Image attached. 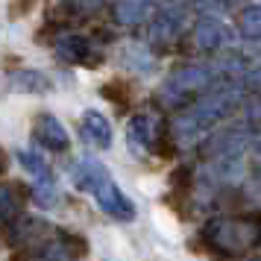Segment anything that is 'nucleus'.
Returning <instances> with one entry per match:
<instances>
[{
    "mask_svg": "<svg viewBox=\"0 0 261 261\" xmlns=\"http://www.w3.org/2000/svg\"><path fill=\"white\" fill-rule=\"evenodd\" d=\"M208 80H212V73H205L202 68H188V71H179V73H173V76L167 80L165 94L170 97V100H179V97L197 94V91H202V88L208 85ZM167 97H165V100H167Z\"/></svg>",
    "mask_w": 261,
    "mask_h": 261,
    "instance_id": "7ed1b4c3",
    "label": "nucleus"
},
{
    "mask_svg": "<svg viewBox=\"0 0 261 261\" xmlns=\"http://www.w3.org/2000/svg\"><path fill=\"white\" fill-rule=\"evenodd\" d=\"M147 12V0H120L115 15H118L120 24H138Z\"/></svg>",
    "mask_w": 261,
    "mask_h": 261,
    "instance_id": "9b49d317",
    "label": "nucleus"
},
{
    "mask_svg": "<svg viewBox=\"0 0 261 261\" xmlns=\"http://www.w3.org/2000/svg\"><path fill=\"white\" fill-rule=\"evenodd\" d=\"M241 33L247 38H261V6H249L241 12Z\"/></svg>",
    "mask_w": 261,
    "mask_h": 261,
    "instance_id": "f8f14e48",
    "label": "nucleus"
},
{
    "mask_svg": "<svg viewBox=\"0 0 261 261\" xmlns=\"http://www.w3.org/2000/svg\"><path fill=\"white\" fill-rule=\"evenodd\" d=\"M18 162L30 170V176L36 179V185H53V170L47 167V162L33 150H18Z\"/></svg>",
    "mask_w": 261,
    "mask_h": 261,
    "instance_id": "0eeeda50",
    "label": "nucleus"
},
{
    "mask_svg": "<svg viewBox=\"0 0 261 261\" xmlns=\"http://www.w3.org/2000/svg\"><path fill=\"white\" fill-rule=\"evenodd\" d=\"M91 194H94L97 205H100L109 217H115V220H132V217H135V205H132L129 197H126V194L112 182V176L103 179Z\"/></svg>",
    "mask_w": 261,
    "mask_h": 261,
    "instance_id": "f257e3e1",
    "label": "nucleus"
},
{
    "mask_svg": "<svg viewBox=\"0 0 261 261\" xmlns=\"http://www.w3.org/2000/svg\"><path fill=\"white\" fill-rule=\"evenodd\" d=\"M129 141L135 144V147L150 144V118H144V115L132 118V123H129Z\"/></svg>",
    "mask_w": 261,
    "mask_h": 261,
    "instance_id": "ddd939ff",
    "label": "nucleus"
},
{
    "mask_svg": "<svg viewBox=\"0 0 261 261\" xmlns=\"http://www.w3.org/2000/svg\"><path fill=\"white\" fill-rule=\"evenodd\" d=\"M56 50H59L62 59L68 62H85L88 59V41L80 36H62L56 38Z\"/></svg>",
    "mask_w": 261,
    "mask_h": 261,
    "instance_id": "6e6552de",
    "label": "nucleus"
},
{
    "mask_svg": "<svg viewBox=\"0 0 261 261\" xmlns=\"http://www.w3.org/2000/svg\"><path fill=\"white\" fill-rule=\"evenodd\" d=\"M83 135L94 144V147H100V150L112 147V126H109V120L103 118V115H97V112H85L83 115Z\"/></svg>",
    "mask_w": 261,
    "mask_h": 261,
    "instance_id": "39448f33",
    "label": "nucleus"
},
{
    "mask_svg": "<svg viewBox=\"0 0 261 261\" xmlns=\"http://www.w3.org/2000/svg\"><path fill=\"white\" fill-rule=\"evenodd\" d=\"M12 85L21 88V91H38V94L41 91H50V80L38 71H18L12 76Z\"/></svg>",
    "mask_w": 261,
    "mask_h": 261,
    "instance_id": "1a4fd4ad",
    "label": "nucleus"
},
{
    "mask_svg": "<svg viewBox=\"0 0 261 261\" xmlns=\"http://www.w3.org/2000/svg\"><path fill=\"white\" fill-rule=\"evenodd\" d=\"M33 141H36L38 147H44V150H53V153H65L68 144H71L65 126H62L53 115H41V118L36 120V126H33Z\"/></svg>",
    "mask_w": 261,
    "mask_h": 261,
    "instance_id": "f03ea898",
    "label": "nucleus"
},
{
    "mask_svg": "<svg viewBox=\"0 0 261 261\" xmlns=\"http://www.w3.org/2000/svg\"><path fill=\"white\" fill-rule=\"evenodd\" d=\"M255 155L261 159V138H258V144H255Z\"/></svg>",
    "mask_w": 261,
    "mask_h": 261,
    "instance_id": "dca6fc26",
    "label": "nucleus"
},
{
    "mask_svg": "<svg viewBox=\"0 0 261 261\" xmlns=\"http://www.w3.org/2000/svg\"><path fill=\"white\" fill-rule=\"evenodd\" d=\"M3 167H6V155L0 153V170H3Z\"/></svg>",
    "mask_w": 261,
    "mask_h": 261,
    "instance_id": "2eb2a0df",
    "label": "nucleus"
},
{
    "mask_svg": "<svg viewBox=\"0 0 261 261\" xmlns=\"http://www.w3.org/2000/svg\"><path fill=\"white\" fill-rule=\"evenodd\" d=\"M223 24L220 21H214V18H202L200 24L194 27V41H197V47L202 50H217L223 44Z\"/></svg>",
    "mask_w": 261,
    "mask_h": 261,
    "instance_id": "423d86ee",
    "label": "nucleus"
},
{
    "mask_svg": "<svg viewBox=\"0 0 261 261\" xmlns=\"http://www.w3.org/2000/svg\"><path fill=\"white\" fill-rule=\"evenodd\" d=\"M24 214H21V205L15 202V197L6 188H0V226L9 229L12 223H18Z\"/></svg>",
    "mask_w": 261,
    "mask_h": 261,
    "instance_id": "9d476101",
    "label": "nucleus"
},
{
    "mask_svg": "<svg viewBox=\"0 0 261 261\" xmlns=\"http://www.w3.org/2000/svg\"><path fill=\"white\" fill-rule=\"evenodd\" d=\"M252 83H255V85H261V68H258L255 73H252Z\"/></svg>",
    "mask_w": 261,
    "mask_h": 261,
    "instance_id": "4468645a",
    "label": "nucleus"
},
{
    "mask_svg": "<svg viewBox=\"0 0 261 261\" xmlns=\"http://www.w3.org/2000/svg\"><path fill=\"white\" fill-rule=\"evenodd\" d=\"M103 179H109V170L94 159H80L71 165V182L83 191H94Z\"/></svg>",
    "mask_w": 261,
    "mask_h": 261,
    "instance_id": "20e7f679",
    "label": "nucleus"
}]
</instances>
